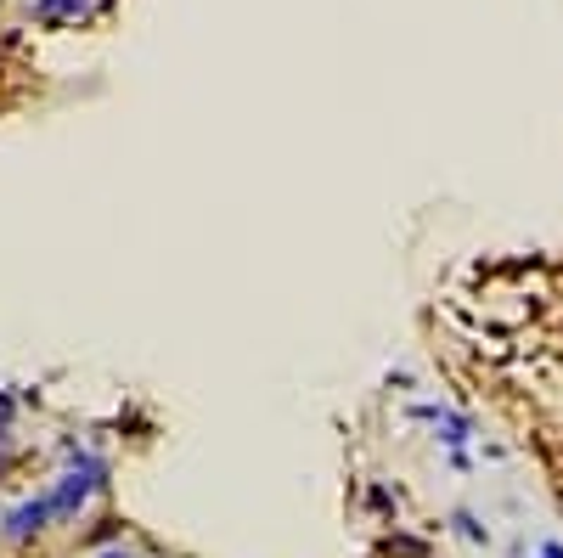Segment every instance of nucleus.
I'll use <instances>...</instances> for the list:
<instances>
[{"label":"nucleus","instance_id":"5","mask_svg":"<svg viewBox=\"0 0 563 558\" xmlns=\"http://www.w3.org/2000/svg\"><path fill=\"white\" fill-rule=\"evenodd\" d=\"M108 558H124V553H108Z\"/></svg>","mask_w":563,"mask_h":558},{"label":"nucleus","instance_id":"2","mask_svg":"<svg viewBox=\"0 0 563 558\" xmlns=\"http://www.w3.org/2000/svg\"><path fill=\"white\" fill-rule=\"evenodd\" d=\"M51 513V497L46 502H28V508H17L12 513V536H28V531H40V519Z\"/></svg>","mask_w":563,"mask_h":558},{"label":"nucleus","instance_id":"3","mask_svg":"<svg viewBox=\"0 0 563 558\" xmlns=\"http://www.w3.org/2000/svg\"><path fill=\"white\" fill-rule=\"evenodd\" d=\"M90 0H40V17H85Z\"/></svg>","mask_w":563,"mask_h":558},{"label":"nucleus","instance_id":"1","mask_svg":"<svg viewBox=\"0 0 563 558\" xmlns=\"http://www.w3.org/2000/svg\"><path fill=\"white\" fill-rule=\"evenodd\" d=\"M90 485H96V479H79V474H74V479H62V490L51 497V513H74V508L90 497Z\"/></svg>","mask_w":563,"mask_h":558},{"label":"nucleus","instance_id":"4","mask_svg":"<svg viewBox=\"0 0 563 558\" xmlns=\"http://www.w3.org/2000/svg\"><path fill=\"white\" fill-rule=\"evenodd\" d=\"M456 531H462V536H468V542H485V524H479L474 513H456Z\"/></svg>","mask_w":563,"mask_h":558}]
</instances>
